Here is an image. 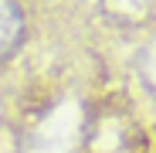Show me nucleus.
<instances>
[{"mask_svg":"<svg viewBox=\"0 0 156 153\" xmlns=\"http://www.w3.org/2000/svg\"><path fill=\"white\" fill-rule=\"evenodd\" d=\"M24 41V14L17 0H0V58H10Z\"/></svg>","mask_w":156,"mask_h":153,"instance_id":"obj_1","label":"nucleus"}]
</instances>
